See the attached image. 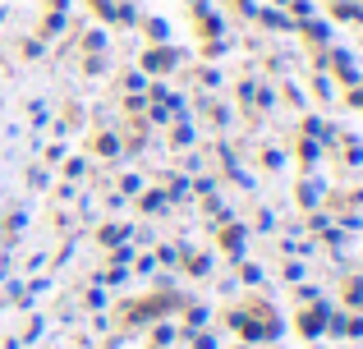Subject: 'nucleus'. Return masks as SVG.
<instances>
[]
</instances>
